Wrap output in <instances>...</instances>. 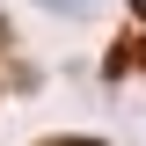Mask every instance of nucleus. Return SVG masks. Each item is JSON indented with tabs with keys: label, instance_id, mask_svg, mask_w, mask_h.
Segmentation results:
<instances>
[{
	"label": "nucleus",
	"instance_id": "f257e3e1",
	"mask_svg": "<svg viewBox=\"0 0 146 146\" xmlns=\"http://www.w3.org/2000/svg\"><path fill=\"white\" fill-rule=\"evenodd\" d=\"M44 7H66V15H80V7H95V0H44Z\"/></svg>",
	"mask_w": 146,
	"mask_h": 146
}]
</instances>
